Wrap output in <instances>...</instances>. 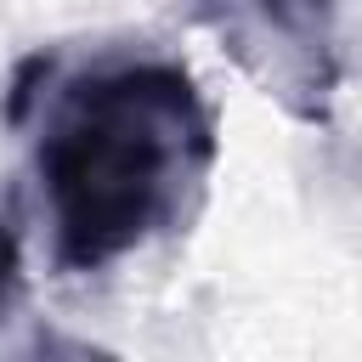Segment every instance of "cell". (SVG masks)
<instances>
[{"label":"cell","instance_id":"1","mask_svg":"<svg viewBox=\"0 0 362 362\" xmlns=\"http://www.w3.org/2000/svg\"><path fill=\"white\" fill-rule=\"evenodd\" d=\"M0 113L62 277H96L187 232L209 198L221 158L209 96L147 40L40 45L11 68Z\"/></svg>","mask_w":362,"mask_h":362},{"label":"cell","instance_id":"2","mask_svg":"<svg viewBox=\"0 0 362 362\" xmlns=\"http://www.w3.org/2000/svg\"><path fill=\"white\" fill-rule=\"evenodd\" d=\"M232 62L300 124H328L345 85L351 0H187Z\"/></svg>","mask_w":362,"mask_h":362},{"label":"cell","instance_id":"3","mask_svg":"<svg viewBox=\"0 0 362 362\" xmlns=\"http://www.w3.org/2000/svg\"><path fill=\"white\" fill-rule=\"evenodd\" d=\"M17 300H23V249H17L11 226L0 221V322L17 311Z\"/></svg>","mask_w":362,"mask_h":362}]
</instances>
